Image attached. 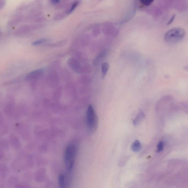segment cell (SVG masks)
Listing matches in <instances>:
<instances>
[{
	"label": "cell",
	"instance_id": "6da1fadb",
	"mask_svg": "<svg viewBox=\"0 0 188 188\" xmlns=\"http://www.w3.org/2000/svg\"><path fill=\"white\" fill-rule=\"evenodd\" d=\"M86 123L89 134H94L97 128L98 118L94 107L91 105H89L86 115Z\"/></svg>",
	"mask_w": 188,
	"mask_h": 188
},
{
	"label": "cell",
	"instance_id": "7a4b0ae2",
	"mask_svg": "<svg viewBox=\"0 0 188 188\" xmlns=\"http://www.w3.org/2000/svg\"><path fill=\"white\" fill-rule=\"evenodd\" d=\"M77 151V144L74 143L70 144L65 149V163L66 168L69 171H71L73 169Z\"/></svg>",
	"mask_w": 188,
	"mask_h": 188
},
{
	"label": "cell",
	"instance_id": "3957f363",
	"mask_svg": "<svg viewBox=\"0 0 188 188\" xmlns=\"http://www.w3.org/2000/svg\"><path fill=\"white\" fill-rule=\"evenodd\" d=\"M185 35L184 29L177 28L168 30L164 36V39L168 43L173 44L178 43L182 40Z\"/></svg>",
	"mask_w": 188,
	"mask_h": 188
},
{
	"label": "cell",
	"instance_id": "277c9868",
	"mask_svg": "<svg viewBox=\"0 0 188 188\" xmlns=\"http://www.w3.org/2000/svg\"><path fill=\"white\" fill-rule=\"evenodd\" d=\"M68 63L72 70L75 72L80 73L81 71V67L78 62L74 58H71L69 59Z\"/></svg>",
	"mask_w": 188,
	"mask_h": 188
},
{
	"label": "cell",
	"instance_id": "5b68a950",
	"mask_svg": "<svg viewBox=\"0 0 188 188\" xmlns=\"http://www.w3.org/2000/svg\"><path fill=\"white\" fill-rule=\"evenodd\" d=\"M46 170L44 168H41L36 171L35 175V179L38 183H42L45 181L46 178Z\"/></svg>",
	"mask_w": 188,
	"mask_h": 188
},
{
	"label": "cell",
	"instance_id": "8992f818",
	"mask_svg": "<svg viewBox=\"0 0 188 188\" xmlns=\"http://www.w3.org/2000/svg\"><path fill=\"white\" fill-rule=\"evenodd\" d=\"M43 73V70L38 69L31 72L27 75L26 79L27 81L36 80L40 77Z\"/></svg>",
	"mask_w": 188,
	"mask_h": 188
},
{
	"label": "cell",
	"instance_id": "52a82bcc",
	"mask_svg": "<svg viewBox=\"0 0 188 188\" xmlns=\"http://www.w3.org/2000/svg\"><path fill=\"white\" fill-rule=\"evenodd\" d=\"M131 150L134 152H137L141 149L142 145L140 142L138 140H136L133 142L131 146Z\"/></svg>",
	"mask_w": 188,
	"mask_h": 188
},
{
	"label": "cell",
	"instance_id": "ba28073f",
	"mask_svg": "<svg viewBox=\"0 0 188 188\" xmlns=\"http://www.w3.org/2000/svg\"><path fill=\"white\" fill-rule=\"evenodd\" d=\"M144 115L143 114V111H141L139 113L138 115L133 121L134 124L135 125H137L141 123V122L144 120Z\"/></svg>",
	"mask_w": 188,
	"mask_h": 188
},
{
	"label": "cell",
	"instance_id": "9c48e42d",
	"mask_svg": "<svg viewBox=\"0 0 188 188\" xmlns=\"http://www.w3.org/2000/svg\"><path fill=\"white\" fill-rule=\"evenodd\" d=\"M109 65L107 62H105L102 65V75L105 76L106 75L109 69Z\"/></svg>",
	"mask_w": 188,
	"mask_h": 188
},
{
	"label": "cell",
	"instance_id": "30bf717a",
	"mask_svg": "<svg viewBox=\"0 0 188 188\" xmlns=\"http://www.w3.org/2000/svg\"><path fill=\"white\" fill-rule=\"evenodd\" d=\"M59 183L60 188H65L66 186V181L64 175L60 176L59 178Z\"/></svg>",
	"mask_w": 188,
	"mask_h": 188
},
{
	"label": "cell",
	"instance_id": "8fae6325",
	"mask_svg": "<svg viewBox=\"0 0 188 188\" xmlns=\"http://www.w3.org/2000/svg\"><path fill=\"white\" fill-rule=\"evenodd\" d=\"M7 167L4 166H0V176L1 178H4L7 175Z\"/></svg>",
	"mask_w": 188,
	"mask_h": 188
},
{
	"label": "cell",
	"instance_id": "7c38bea8",
	"mask_svg": "<svg viewBox=\"0 0 188 188\" xmlns=\"http://www.w3.org/2000/svg\"><path fill=\"white\" fill-rule=\"evenodd\" d=\"M17 179L15 177H12L10 178L9 180V186L13 187H15V186H16V185L17 184Z\"/></svg>",
	"mask_w": 188,
	"mask_h": 188
},
{
	"label": "cell",
	"instance_id": "4fadbf2b",
	"mask_svg": "<svg viewBox=\"0 0 188 188\" xmlns=\"http://www.w3.org/2000/svg\"><path fill=\"white\" fill-rule=\"evenodd\" d=\"M47 42V40L46 39H41L38 40L34 41L32 43V45L33 46H37L41 44H43Z\"/></svg>",
	"mask_w": 188,
	"mask_h": 188
},
{
	"label": "cell",
	"instance_id": "5bb4252c",
	"mask_svg": "<svg viewBox=\"0 0 188 188\" xmlns=\"http://www.w3.org/2000/svg\"><path fill=\"white\" fill-rule=\"evenodd\" d=\"M15 187V188H30V185L25 183H17Z\"/></svg>",
	"mask_w": 188,
	"mask_h": 188
},
{
	"label": "cell",
	"instance_id": "9a60e30c",
	"mask_svg": "<svg viewBox=\"0 0 188 188\" xmlns=\"http://www.w3.org/2000/svg\"><path fill=\"white\" fill-rule=\"evenodd\" d=\"M164 147V143L163 142H160L158 143L157 146V152H161L163 150Z\"/></svg>",
	"mask_w": 188,
	"mask_h": 188
},
{
	"label": "cell",
	"instance_id": "2e32d148",
	"mask_svg": "<svg viewBox=\"0 0 188 188\" xmlns=\"http://www.w3.org/2000/svg\"><path fill=\"white\" fill-rule=\"evenodd\" d=\"M79 1H76L75 2L74 4H73L72 6V7L71 8H70V9L67 12V13L70 14L72 13L73 11L76 8V7H77Z\"/></svg>",
	"mask_w": 188,
	"mask_h": 188
},
{
	"label": "cell",
	"instance_id": "e0dca14e",
	"mask_svg": "<svg viewBox=\"0 0 188 188\" xmlns=\"http://www.w3.org/2000/svg\"><path fill=\"white\" fill-rule=\"evenodd\" d=\"M104 53H105V52H103L101 53L100 54L98 55V56L96 57L94 61V62L95 64H97V62L101 59L102 58H103L104 56Z\"/></svg>",
	"mask_w": 188,
	"mask_h": 188
},
{
	"label": "cell",
	"instance_id": "ac0fdd59",
	"mask_svg": "<svg viewBox=\"0 0 188 188\" xmlns=\"http://www.w3.org/2000/svg\"><path fill=\"white\" fill-rule=\"evenodd\" d=\"M140 1L141 4L144 6H149L153 2V1L150 0H143Z\"/></svg>",
	"mask_w": 188,
	"mask_h": 188
},
{
	"label": "cell",
	"instance_id": "d6986e66",
	"mask_svg": "<svg viewBox=\"0 0 188 188\" xmlns=\"http://www.w3.org/2000/svg\"><path fill=\"white\" fill-rule=\"evenodd\" d=\"M175 15H173L172 17L169 20V22L167 23V25H169V24L172 23L174 20V19H175Z\"/></svg>",
	"mask_w": 188,
	"mask_h": 188
},
{
	"label": "cell",
	"instance_id": "ffe728a7",
	"mask_svg": "<svg viewBox=\"0 0 188 188\" xmlns=\"http://www.w3.org/2000/svg\"><path fill=\"white\" fill-rule=\"evenodd\" d=\"M51 2L53 4H59V3L60 2V1H59V0H53V1H51Z\"/></svg>",
	"mask_w": 188,
	"mask_h": 188
},
{
	"label": "cell",
	"instance_id": "44dd1931",
	"mask_svg": "<svg viewBox=\"0 0 188 188\" xmlns=\"http://www.w3.org/2000/svg\"><path fill=\"white\" fill-rule=\"evenodd\" d=\"M4 1H0V8L3 7V6L4 5Z\"/></svg>",
	"mask_w": 188,
	"mask_h": 188
}]
</instances>
